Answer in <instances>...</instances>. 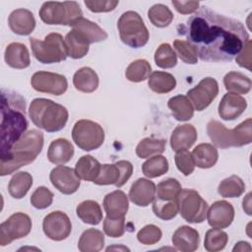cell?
<instances>
[{"label": "cell", "mask_w": 252, "mask_h": 252, "mask_svg": "<svg viewBox=\"0 0 252 252\" xmlns=\"http://www.w3.org/2000/svg\"><path fill=\"white\" fill-rule=\"evenodd\" d=\"M177 31L194 47L197 56L208 62L231 61L249 40L241 22L208 7H202Z\"/></svg>", "instance_id": "cell-1"}, {"label": "cell", "mask_w": 252, "mask_h": 252, "mask_svg": "<svg viewBox=\"0 0 252 252\" xmlns=\"http://www.w3.org/2000/svg\"><path fill=\"white\" fill-rule=\"evenodd\" d=\"M1 117V158H4L28 128L25 98L2 89Z\"/></svg>", "instance_id": "cell-2"}, {"label": "cell", "mask_w": 252, "mask_h": 252, "mask_svg": "<svg viewBox=\"0 0 252 252\" xmlns=\"http://www.w3.org/2000/svg\"><path fill=\"white\" fill-rule=\"evenodd\" d=\"M43 147V135L36 129L26 132L12 147L10 152L1 158L2 176L16 171L22 166L32 163L40 154Z\"/></svg>", "instance_id": "cell-3"}, {"label": "cell", "mask_w": 252, "mask_h": 252, "mask_svg": "<svg viewBox=\"0 0 252 252\" xmlns=\"http://www.w3.org/2000/svg\"><path fill=\"white\" fill-rule=\"evenodd\" d=\"M29 115L35 126L49 133L62 130L69 117L65 106L47 98H34L31 102Z\"/></svg>", "instance_id": "cell-4"}, {"label": "cell", "mask_w": 252, "mask_h": 252, "mask_svg": "<svg viewBox=\"0 0 252 252\" xmlns=\"http://www.w3.org/2000/svg\"><path fill=\"white\" fill-rule=\"evenodd\" d=\"M207 133L213 144L220 149L242 147L252 142V119L247 118L233 129H226L218 120H211Z\"/></svg>", "instance_id": "cell-5"}, {"label": "cell", "mask_w": 252, "mask_h": 252, "mask_svg": "<svg viewBox=\"0 0 252 252\" xmlns=\"http://www.w3.org/2000/svg\"><path fill=\"white\" fill-rule=\"evenodd\" d=\"M41 21L47 25H63L73 27L83 18V12L76 1H47L38 12Z\"/></svg>", "instance_id": "cell-6"}, {"label": "cell", "mask_w": 252, "mask_h": 252, "mask_svg": "<svg viewBox=\"0 0 252 252\" xmlns=\"http://www.w3.org/2000/svg\"><path fill=\"white\" fill-rule=\"evenodd\" d=\"M117 28L122 42L130 47H142L149 40V31L137 12L127 11L123 13L117 22Z\"/></svg>", "instance_id": "cell-7"}, {"label": "cell", "mask_w": 252, "mask_h": 252, "mask_svg": "<svg viewBox=\"0 0 252 252\" xmlns=\"http://www.w3.org/2000/svg\"><path fill=\"white\" fill-rule=\"evenodd\" d=\"M30 44L35 59L43 64L58 63L64 61L68 56L65 40L57 32L47 34L43 40L31 37Z\"/></svg>", "instance_id": "cell-8"}, {"label": "cell", "mask_w": 252, "mask_h": 252, "mask_svg": "<svg viewBox=\"0 0 252 252\" xmlns=\"http://www.w3.org/2000/svg\"><path fill=\"white\" fill-rule=\"evenodd\" d=\"M178 213L190 223L203 222L207 216L208 203L193 189H182L177 197Z\"/></svg>", "instance_id": "cell-9"}, {"label": "cell", "mask_w": 252, "mask_h": 252, "mask_svg": "<svg viewBox=\"0 0 252 252\" xmlns=\"http://www.w3.org/2000/svg\"><path fill=\"white\" fill-rule=\"evenodd\" d=\"M72 138L80 149L90 152L98 149L102 145L104 131L98 123L88 119H81L73 126Z\"/></svg>", "instance_id": "cell-10"}, {"label": "cell", "mask_w": 252, "mask_h": 252, "mask_svg": "<svg viewBox=\"0 0 252 252\" xmlns=\"http://www.w3.org/2000/svg\"><path fill=\"white\" fill-rule=\"evenodd\" d=\"M32 229V220L24 213H15L0 225V245L6 246L15 239L27 236Z\"/></svg>", "instance_id": "cell-11"}, {"label": "cell", "mask_w": 252, "mask_h": 252, "mask_svg": "<svg viewBox=\"0 0 252 252\" xmlns=\"http://www.w3.org/2000/svg\"><path fill=\"white\" fill-rule=\"evenodd\" d=\"M133 165L128 160H119L112 164H101L99 173L94 181L96 185L114 184L116 187H122L131 177Z\"/></svg>", "instance_id": "cell-12"}, {"label": "cell", "mask_w": 252, "mask_h": 252, "mask_svg": "<svg viewBox=\"0 0 252 252\" xmlns=\"http://www.w3.org/2000/svg\"><path fill=\"white\" fill-rule=\"evenodd\" d=\"M31 84L35 91L53 95L63 94L68 88L65 76L46 71L35 72L32 76Z\"/></svg>", "instance_id": "cell-13"}, {"label": "cell", "mask_w": 252, "mask_h": 252, "mask_svg": "<svg viewBox=\"0 0 252 252\" xmlns=\"http://www.w3.org/2000/svg\"><path fill=\"white\" fill-rule=\"evenodd\" d=\"M219 94V85L216 79L206 77L193 89L187 92V97L197 111L207 108Z\"/></svg>", "instance_id": "cell-14"}, {"label": "cell", "mask_w": 252, "mask_h": 252, "mask_svg": "<svg viewBox=\"0 0 252 252\" xmlns=\"http://www.w3.org/2000/svg\"><path fill=\"white\" fill-rule=\"evenodd\" d=\"M42 228L44 234L48 238L54 241H61L70 235L72 223L65 213L54 211L43 219Z\"/></svg>", "instance_id": "cell-15"}, {"label": "cell", "mask_w": 252, "mask_h": 252, "mask_svg": "<svg viewBox=\"0 0 252 252\" xmlns=\"http://www.w3.org/2000/svg\"><path fill=\"white\" fill-rule=\"evenodd\" d=\"M49 178L52 185L65 195L75 193L81 185V178L77 175L75 169L65 165L54 167L50 172Z\"/></svg>", "instance_id": "cell-16"}, {"label": "cell", "mask_w": 252, "mask_h": 252, "mask_svg": "<svg viewBox=\"0 0 252 252\" xmlns=\"http://www.w3.org/2000/svg\"><path fill=\"white\" fill-rule=\"evenodd\" d=\"M208 222L215 228L228 227L234 219V209L232 205L224 200L215 202L207 211Z\"/></svg>", "instance_id": "cell-17"}, {"label": "cell", "mask_w": 252, "mask_h": 252, "mask_svg": "<svg viewBox=\"0 0 252 252\" xmlns=\"http://www.w3.org/2000/svg\"><path fill=\"white\" fill-rule=\"evenodd\" d=\"M246 99L233 93L225 94L219 104V115L223 120H234L246 109Z\"/></svg>", "instance_id": "cell-18"}, {"label": "cell", "mask_w": 252, "mask_h": 252, "mask_svg": "<svg viewBox=\"0 0 252 252\" xmlns=\"http://www.w3.org/2000/svg\"><path fill=\"white\" fill-rule=\"evenodd\" d=\"M156 185L146 178L137 179L130 188L129 199L139 207L149 206L156 197Z\"/></svg>", "instance_id": "cell-19"}, {"label": "cell", "mask_w": 252, "mask_h": 252, "mask_svg": "<svg viewBox=\"0 0 252 252\" xmlns=\"http://www.w3.org/2000/svg\"><path fill=\"white\" fill-rule=\"evenodd\" d=\"M11 31L19 35H29L35 28L33 14L27 9L14 10L8 19Z\"/></svg>", "instance_id": "cell-20"}, {"label": "cell", "mask_w": 252, "mask_h": 252, "mask_svg": "<svg viewBox=\"0 0 252 252\" xmlns=\"http://www.w3.org/2000/svg\"><path fill=\"white\" fill-rule=\"evenodd\" d=\"M103 208L109 219L124 218L129 208L128 197L121 190L108 193L103 199Z\"/></svg>", "instance_id": "cell-21"}, {"label": "cell", "mask_w": 252, "mask_h": 252, "mask_svg": "<svg viewBox=\"0 0 252 252\" xmlns=\"http://www.w3.org/2000/svg\"><path fill=\"white\" fill-rule=\"evenodd\" d=\"M171 240L177 250L193 252L199 247L200 236L195 228L188 225H181L174 231Z\"/></svg>", "instance_id": "cell-22"}, {"label": "cell", "mask_w": 252, "mask_h": 252, "mask_svg": "<svg viewBox=\"0 0 252 252\" xmlns=\"http://www.w3.org/2000/svg\"><path fill=\"white\" fill-rule=\"evenodd\" d=\"M197 131L192 124L178 125L170 137V146L174 152L190 149L197 141Z\"/></svg>", "instance_id": "cell-23"}, {"label": "cell", "mask_w": 252, "mask_h": 252, "mask_svg": "<svg viewBox=\"0 0 252 252\" xmlns=\"http://www.w3.org/2000/svg\"><path fill=\"white\" fill-rule=\"evenodd\" d=\"M74 156V147L67 139L59 138L52 141L48 147L47 158L54 164H65Z\"/></svg>", "instance_id": "cell-24"}, {"label": "cell", "mask_w": 252, "mask_h": 252, "mask_svg": "<svg viewBox=\"0 0 252 252\" xmlns=\"http://www.w3.org/2000/svg\"><path fill=\"white\" fill-rule=\"evenodd\" d=\"M4 58L7 65L15 69H25L31 64L29 50L25 44L20 42H12L7 45Z\"/></svg>", "instance_id": "cell-25"}, {"label": "cell", "mask_w": 252, "mask_h": 252, "mask_svg": "<svg viewBox=\"0 0 252 252\" xmlns=\"http://www.w3.org/2000/svg\"><path fill=\"white\" fill-rule=\"evenodd\" d=\"M67 55L73 59H80L89 52V41L77 31L71 30L65 37Z\"/></svg>", "instance_id": "cell-26"}, {"label": "cell", "mask_w": 252, "mask_h": 252, "mask_svg": "<svg viewBox=\"0 0 252 252\" xmlns=\"http://www.w3.org/2000/svg\"><path fill=\"white\" fill-rule=\"evenodd\" d=\"M195 166L200 168L213 167L219 158V153L215 146L208 143H203L195 147L192 152Z\"/></svg>", "instance_id": "cell-27"}, {"label": "cell", "mask_w": 252, "mask_h": 252, "mask_svg": "<svg viewBox=\"0 0 252 252\" xmlns=\"http://www.w3.org/2000/svg\"><path fill=\"white\" fill-rule=\"evenodd\" d=\"M73 84L76 90L82 93H93L98 87L97 74L90 67L80 68L73 76Z\"/></svg>", "instance_id": "cell-28"}, {"label": "cell", "mask_w": 252, "mask_h": 252, "mask_svg": "<svg viewBox=\"0 0 252 252\" xmlns=\"http://www.w3.org/2000/svg\"><path fill=\"white\" fill-rule=\"evenodd\" d=\"M72 28L73 30L79 32L89 41L90 44L103 41L107 38V33L104 30H102L95 23L85 19L84 17L77 21Z\"/></svg>", "instance_id": "cell-29"}, {"label": "cell", "mask_w": 252, "mask_h": 252, "mask_svg": "<svg viewBox=\"0 0 252 252\" xmlns=\"http://www.w3.org/2000/svg\"><path fill=\"white\" fill-rule=\"evenodd\" d=\"M173 117L178 121L190 120L194 115V107L186 95L177 94L169 98L167 102Z\"/></svg>", "instance_id": "cell-30"}, {"label": "cell", "mask_w": 252, "mask_h": 252, "mask_svg": "<svg viewBox=\"0 0 252 252\" xmlns=\"http://www.w3.org/2000/svg\"><path fill=\"white\" fill-rule=\"evenodd\" d=\"M79 219L85 223L96 225L102 220V211L97 202L86 200L80 203L76 208Z\"/></svg>", "instance_id": "cell-31"}, {"label": "cell", "mask_w": 252, "mask_h": 252, "mask_svg": "<svg viewBox=\"0 0 252 252\" xmlns=\"http://www.w3.org/2000/svg\"><path fill=\"white\" fill-rule=\"evenodd\" d=\"M104 235L96 228L85 230L78 242V249L81 252H97L103 248Z\"/></svg>", "instance_id": "cell-32"}, {"label": "cell", "mask_w": 252, "mask_h": 252, "mask_svg": "<svg viewBox=\"0 0 252 252\" xmlns=\"http://www.w3.org/2000/svg\"><path fill=\"white\" fill-rule=\"evenodd\" d=\"M223 84L228 93L237 94H245L249 93L252 86L249 77L236 71L228 72L223 78Z\"/></svg>", "instance_id": "cell-33"}, {"label": "cell", "mask_w": 252, "mask_h": 252, "mask_svg": "<svg viewBox=\"0 0 252 252\" xmlns=\"http://www.w3.org/2000/svg\"><path fill=\"white\" fill-rule=\"evenodd\" d=\"M101 164L94 157L87 155L79 158L76 163L75 171L77 175L86 181L94 182L97 177Z\"/></svg>", "instance_id": "cell-34"}, {"label": "cell", "mask_w": 252, "mask_h": 252, "mask_svg": "<svg viewBox=\"0 0 252 252\" xmlns=\"http://www.w3.org/2000/svg\"><path fill=\"white\" fill-rule=\"evenodd\" d=\"M32 185V176L27 171L16 172L8 185L9 194L15 199L24 198Z\"/></svg>", "instance_id": "cell-35"}, {"label": "cell", "mask_w": 252, "mask_h": 252, "mask_svg": "<svg viewBox=\"0 0 252 252\" xmlns=\"http://www.w3.org/2000/svg\"><path fill=\"white\" fill-rule=\"evenodd\" d=\"M148 85L150 89L157 94H166L174 90L176 80L167 72L155 71L150 75Z\"/></svg>", "instance_id": "cell-36"}, {"label": "cell", "mask_w": 252, "mask_h": 252, "mask_svg": "<svg viewBox=\"0 0 252 252\" xmlns=\"http://www.w3.org/2000/svg\"><path fill=\"white\" fill-rule=\"evenodd\" d=\"M166 141L164 139L145 138L136 147V154L141 158H148L162 154L165 150Z\"/></svg>", "instance_id": "cell-37"}, {"label": "cell", "mask_w": 252, "mask_h": 252, "mask_svg": "<svg viewBox=\"0 0 252 252\" xmlns=\"http://www.w3.org/2000/svg\"><path fill=\"white\" fill-rule=\"evenodd\" d=\"M245 191L243 180L237 175H231L220 181L218 192L223 198H237Z\"/></svg>", "instance_id": "cell-38"}, {"label": "cell", "mask_w": 252, "mask_h": 252, "mask_svg": "<svg viewBox=\"0 0 252 252\" xmlns=\"http://www.w3.org/2000/svg\"><path fill=\"white\" fill-rule=\"evenodd\" d=\"M151 64L145 59H137L126 68L125 76L130 82L139 83L148 79L151 75Z\"/></svg>", "instance_id": "cell-39"}, {"label": "cell", "mask_w": 252, "mask_h": 252, "mask_svg": "<svg viewBox=\"0 0 252 252\" xmlns=\"http://www.w3.org/2000/svg\"><path fill=\"white\" fill-rule=\"evenodd\" d=\"M168 170V161L163 156H154L142 165V171L149 178H156L163 175Z\"/></svg>", "instance_id": "cell-40"}, {"label": "cell", "mask_w": 252, "mask_h": 252, "mask_svg": "<svg viewBox=\"0 0 252 252\" xmlns=\"http://www.w3.org/2000/svg\"><path fill=\"white\" fill-rule=\"evenodd\" d=\"M182 190L180 183L175 178H167L160 181L156 188V197L158 200L173 201L177 200V197Z\"/></svg>", "instance_id": "cell-41"}, {"label": "cell", "mask_w": 252, "mask_h": 252, "mask_svg": "<svg viewBox=\"0 0 252 252\" xmlns=\"http://www.w3.org/2000/svg\"><path fill=\"white\" fill-rule=\"evenodd\" d=\"M150 22L158 28H165L173 20V14L170 9L163 4H155L148 11Z\"/></svg>", "instance_id": "cell-42"}, {"label": "cell", "mask_w": 252, "mask_h": 252, "mask_svg": "<svg viewBox=\"0 0 252 252\" xmlns=\"http://www.w3.org/2000/svg\"><path fill=\"white\" fill-rule=\"evenodd\" d=\"M228 240L226 232L220 228H211L206 232L204 247L209 252H217L222 250Z\"/></svg>", "instance_id": "cell-43"}, {"label": "cell", "mask_w": 252, "mask_h": 252, "mask_svg": "<svg viewBox=\"0 0 252 252\" xmlns=\"http://www.w3.org/2000/svg\"><path fill=\"white\" fill-rule=\"evenodd\" d=\"M155 62L162 69L173 68L177 64V56L168 43H161L155 52Z\"/></svg>", "instance_id": "cell-44"}, {"label": "cell", "mask_w": 252, "mask_h": 252, "mask_svg": "<svg viewBox=\"0 0 252 252\" xmlns=\"http://www.w3.org/2000/svg\"><path fill=\"white\" fill-rule=\"evenodd\" d=\"M153 212L154 214L163 220H169L176 217L178 214V203L177 200L173 201H163L158 200L157 198L153 201Z\"/></svg>", "instance_id": "cell-45"}, {"label": "cell", "mask_w": 252, "mask_h": 252, "mask_svg": "<svg viewBox=\"0 0 252 252\" xmlns=\"http://www.w3.org/2000/svg\"><path fill=\"white\" fill-rule=\"evenodd\" d=\"M173 47L176 51V55L186 64H196L198 61L197 53L194 47L187 41L182 39H175L173 41Z\"/></svg>", "instance_id": "cell-46"}, {"label": "cell", "mask_w": 252, "mask_h": 252, "mask_svg": "<svg viewBox=\"0 0 252 252\" xmlns=\"http://www.w3.org/2000/svg\"><path fill=\"white\" fill-rule=\"evenodd\" d=\"M53 193L44 186H39L31 196V204L38 210L46 209L52 204Z\"/></svg>", "instance_id": "cell-47"}, {"label": "cell", "mask_w": 252, "mask_h": 252, "mask_svg": "<svg viewBox=\"0 0 252 252\" xmlns=\"http://www.w3.org/2000/svg\"><path fill=\"white\" fill-rule=\"evenodd\" d=\"M175 165L177 169L183 173L185 176L190 175L195 168L194 159L192 157V154L188 150H180L176 152L175 157Z\"/></svg>", "instance_id": "cell-48"}, {"label": "cell", "mask_w": 252, "mask_h": 252, "mask_svg": "<svg viewBox=\"0 0 252 252\" xmlns=\"http://www.w3.org/2000/svg\"><path fill=\"white\" fill-rule=\"evenodd\" d=\"M161 230L155 224H147L137 233V239L139 242L145 245H153L158 242L161 238Z\"/></svg>", "instance_id": "cell-49"}, {"label": "cell", "mask_w": 252, "mask_h": 252, "mask_svg": "<svg viewBox=\"0 0 252 252\" xmlns=\"http://www.w3.org/2000/svg\"><path fill=\"white\" fill-rule=\"evenodd\" d=\"M104 233L110 237H121L125 232V220L121 219H109L105 218L103 220Z\"/></svg>", "instance_id": "cell-50"}, {"label": "cell", "mask_w": 252, "mask_h": 252, "mask_svg": "<svg viewBox=\"0 0 252 252\" xmlns=\"http://www.w3.org/2000/svg\"><path fill=\"white\" fill-rule=\"evenodd\" d=\"M87 8L94 13H101V12H110L115 9L118 5L119 1L117 0H93V1H85L84 2Z\"/></svg>", "instance_id": "cell-51"}, {"label": "cell", "mask_w": 252, "mask_h": 252, "mask_svg": "<svg viewBox=\"0 0 252 252\" xmlns=\"http://www.w3.org/2000/svg\"><path fill=\"white\" fill-rule=\"evenodd\" d=\"M251 44L252 42L249 39L242 48V50L235 57L238 65L248 70H251Z\"/></svg>", "instance_id": "cell-52"}, {"label": "cell", "mask_w": 252, "mask_h": 252, "mask_svg": "<svg viewBox=\"0 0 252 252\" xmlns=\"http://www.w3.org/2000/svg\"><path fill=\"white\" fill-rule=\"evenodd\" d=\"M172 5L180 14L187 15L196 12L200 6L199 1H172Z\"/></svg>", "instance_id": "cell-53"}, {"label": "cell", "mask_w": 252, "mask_h": 252, "mask_svg": "<svg viewBox=\"0 0 252 252\" xmlns=\"http://www.w3.org/2000/svg\"><path fill=\"white\" fill-rule=\"evenodd\" d=\"M234 252L235 251H240V252H243V251H251V246L248 242L246 241H239L236 243V245L233 247L232 249Z\"/></svg>", "instance_id": "cell-54"}, {"label": "cell", "mask_w": 252, "mask_h": 252, "mask_svg": "<svg viewBox=\"0 0 252 252\" xmlns=\"http://www.w3.org/2000/svg\"><path fill=\"white\" fill-rule=\"evenodd\" d=\"M113 249H118V250H127V251H129V249L127 248V247H124V246H121V247H117V246H114V247H108L107 249H106V251H109V250H113Z\"/></svg>", "instance_id": "cell-55"}]
</instances>
